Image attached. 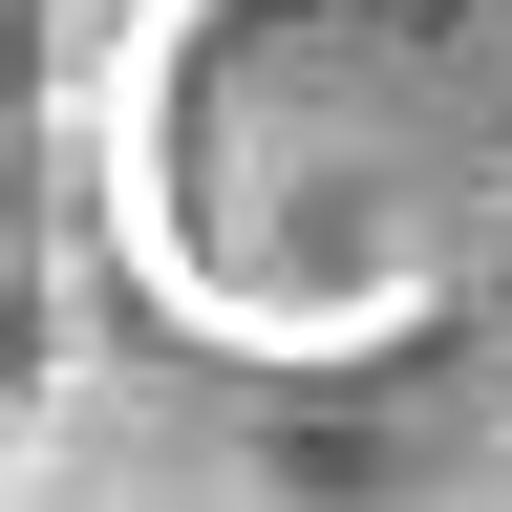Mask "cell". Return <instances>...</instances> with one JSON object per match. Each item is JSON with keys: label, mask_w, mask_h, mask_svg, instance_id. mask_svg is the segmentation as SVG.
<instances>
[{"label": "cell", "mask_w": 512, "mask_h": 512, "mask_svg": "<svg viewBox=\"0 0 512 512\" xmlns=\"http://www.w3.org/2000/svg\"><path fill=\"white\" fill-rule=\"evenodd\" d=\"M491 384L406 342H299V363H235L214 427H192V491L214 512H470L491 491Z\"/></svg>", "instance_id": "7a4b0ae2"}, {"label": "cell", "mask_w": 512, "mask_h": 512, "mask_svg": "<svg viewBox=\"0 0 512 512\" xmlns=\"http://www.w3.org/2000/svg\"><path fill=\"white\" fill-rule=\"evenodd\" d=\"M192 512H214V491H192Z\"/></svg>", "instance_id": "5b68a950"}, {"label": "cell", "mask_w": 512, "mask_h": 512, "mask_svg": "<svg viewBox=\"0 0 512 512\" xmlns=\"http://www.w3.org/2000/svg\"><path fill=\"white\" fill-rule=\"evenodd\" d=\"M470 512H512V427H491V491H470Z\"/></svg>", "instance_id": "277c9868"}, {"label": "cell", "mask_w": 512, "mask_h": 512, "mask_svg": "<svg viewBox=\"0 0 512 512\" xmlns=\"http://www.w3.org/2000/svg\"><path fill=\"white\" fill-rule=\"evenodd\" d=\"M448 43H470V0H128L107 107H86L107 256L214 363L470 320V214L427 171Z\"/></svg>", "instance_id": "6da1fadb"}, {"label": "cell", "mask_w": 512, "mask_h": 512, "mask_svg": "<svg viewBox=\"0 0 512 512\" xmlns=\"http://www.w3.org/2000/svg\"><path fill=\"white\" fill-rule=\"evenodd\" d=\"M0 512H192V427L86 342H0Z\"/></svg>", "instance_id": "3957f363"}]
</instances>
